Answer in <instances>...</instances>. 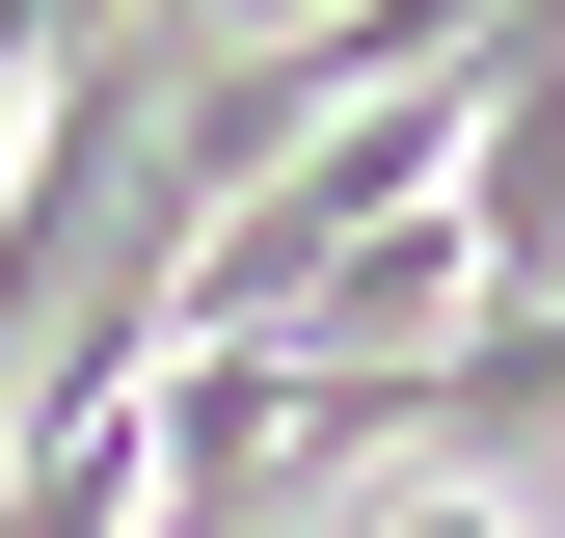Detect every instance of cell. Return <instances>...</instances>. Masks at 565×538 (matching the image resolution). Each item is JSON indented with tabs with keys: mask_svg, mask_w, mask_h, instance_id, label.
<instances>
[{
	"mask_svg": "<svg viewBox=\"0 0 565 538\" xmlns=\"http://www.w3.org/2000/svg\"><path fill=\"white\" fill-rule=\"evenodd\" d=\"M458 243H484V297L565 323V0H512V54L458 108Z\"/></svg>",
	"mask_w": 565,
	"mask_h": 538,
	"instance_id": "obj_1",
	"label": "cell"
}]
</instances>
